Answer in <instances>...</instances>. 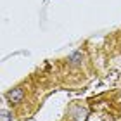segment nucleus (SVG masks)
Wrapping results in <instances>:
<instances>
[{
    "label": "nucleus",
    "instance_id": "2",
    "mask_svg": "<svg viewBox=\"0 0 121 121\" xmlns=\"http://www.w3.org/2000/svg\"><path fill=\"white\" fill-rule=\"evenodd\" d=\"M9 116H10V114L7 111H2V121H9Z\"/></svg>",
    "mask_w": 121,
    "mask_h": 121
},
{
    "label": "nucleus",
    "instance_id": "1",
    "mask_svg": "<svg viewBox=\"0 0 121 121\" xmlns=\"http://www.w3.org/2000/svg\"><path fill=\"white\" fill-rule=\"evenodd\" d=\"M23 99H24V88H21V86H16L7 93V100L10 104H21Z\"/></svg>",
    "mask_w": 121,
    "mask_h": 121
}]
</instances>
